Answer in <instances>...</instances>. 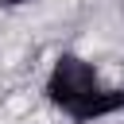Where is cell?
<instances>
[{"label":"cell","instance_id":"1","mask_svg":"<svg viewBox=\"0 0 124 124\" xmlns=\"http://www.w3.org/2000/svg\"><path fill=\"white\" fill-rule=\"evenodd\" d=\"M43 93L70 124H101L124 112V85H108L101 70L81 54H58Z\"/></svg>","mask_w":124,"mask_h":124},{"label":"cell","instance_id":"2","mask_svg":"<svg viewBox=\"0 0 124 124\" xmlns=\"http://www.w3.org/2000/svg\"><path fill=\"white\" fill-rule=\"evenodd\" d=\"M31 0H0V8H8V12H16V8H27Z\"/></svg>","mask_w":124,"mask_h":124}]
</instances>
